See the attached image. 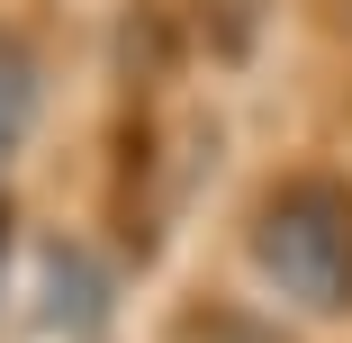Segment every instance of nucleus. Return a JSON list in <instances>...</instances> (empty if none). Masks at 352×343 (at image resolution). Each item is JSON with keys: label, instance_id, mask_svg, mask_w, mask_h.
Here are the masks:
<instances>
[{"label": "nucleus", "instance_id": "1", "mask_svg": "<svg viewBox=\"0 0 352 343\" xmlns=\"http://www.w3.org/2000/svg\"><path fill=\"white\" fill-rule=\"evenodd\" d=\"M262 271L307 307H352V199L343 190H289L262 217Z\"/></svg>", "mask_w": 352, "mask_h": 343}, {"label": "nucleus", "instance_id": "2", "mask_svg": "<svg viewBox=\"0 0 352 343\" xmlns=\"http://www.w3.org/2000/svg\"><path fill=\"white\" fill-rule=\"evenodd\" d=\"M28 100H36V73L0 45V163L19 154V135H28Z\"/></svg>", "mask_w": 352, "mask_h": 343}]
</instances>
